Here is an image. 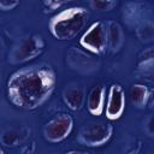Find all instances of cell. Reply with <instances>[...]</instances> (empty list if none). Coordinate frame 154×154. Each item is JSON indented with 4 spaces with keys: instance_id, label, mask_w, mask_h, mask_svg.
Segmentation results:
<instances>
[{
    "instance_id": "cell-12",
    "label": "cell",
    "mask_w": 154,
    "mask_h": 154,
    "mask_svg": "<svg viewBox=\"0 0 154 154\" xmlns=\"http://www.w3.org/2000/svg\"><path fill=\"white\" fill-rule=\"evenodd\" d=\"M129 96H130L131 103L136 108H143L147 106L148 100L152 97V94L144 84L136 83V84L131 85L130 91H129Z\"/></svg>"
},
{
    "instance_id": "cell-16",
    "label": "cell",
    "mask_w": 154,
    "mask_h": 154,
    "mask_svg": "<svg viewBox=\"0 0 154 154\" xmlns=\"http://www.w3.org/2000/svg\"><path fill=\"white\" fill-rule=\"evenodd\" d=\"M64 4H66V1H63V0H45L42 1V7H43V11L47 13L49 12H53L58 8H60Z\"/></svg>"
},
{
    "instance_id": "cell-6",
    "label": "cell",
    "mask_w": 154,
    "mask_h": 154,
    "mask_svg": "<svg viewBox=\"0 0 154 154\" xmlns=\"http://www.w3.org/2000/svg\"><path fill=\"white\" fill-rule=\"evenodd\" d=\"M73 129V119L67 113H60L49 119L43 126V137L51 143L64 141Z\"/></svg>"
},
{
    "instance_id": "cell-8",
    "label": "cell",
    "mask_w": 154,
    "mask_h": 154,
    "mask_svg": "<svg viewBox=\"0 0 154 154\" xmlns=\"http://www.w3.org/2000/svg\"><path fill=\"white\" fill-rule=\"evenodd\" d=\"M66 60L73 70L79 71V72L88 73L97 69V64L91 57L87 55L83 51L75 48V47H70V49L67 51Z\"/></svg>"
},
{
    "instance_id": "cell-3",
    "label": "cell",
    "mask_w": 154,
    "mask_h": 154,
    "mask_svg": "<svg viewBox=\"0 0 154 154\" xmlns=\"http://www.w3.org/2000/svg\"><path fill=\"white\" fill-rule=\"evenodd\" d=\"M45 49V41L40 35H29L19 40L8 53L10 64H24L38 57Z\"/></svg>"
},
{
    "instance_id": "cell-11",
    "label": "cell",
    "mask_w": 154,
    "mask_h": 154,
    "mask_svg": "<svg viewBox=\"0 0 154 154\" xmlns=\"http://www.w3.org/2000/svg\"><path fill=\"white\" fill-rule=\"evenodd\" d=\"M106 24V37H107V48L114 53L118 52L124 41L123 29L116 20H107Z\"/></svg>"
},
{
    "instance_id": "cell-15",
    "label": "cell",
    "mask_w": 154,
    "mask_h": 154,
    "mask_svg": "<svg viewBox=\"0 0 154 154\" xmlns=\"http://www.w3.org/2000/svg\"><path fill=\"white\" fill-rule=\"evenodd\" d=\"M89 6L93 10H97V11H111L117 6V1H114V0H91V1H89Z\"/></svg>"
},
{
    "instance_id": "cell-13",
    "label": "cell",
    "mask_w": 154,
    "mask_h": 154,
    "mask_svg": "<svg viewBox=\"0 0 154 154\" xmlns=\"http://www.w3.org/2000/svg\"><path fill=\"white\" fill-rule=\"evenodd\" d=\"M136 34L141 42H150L154 38V24L150 20H143L137 25Z\"/></svg>"
},
{
    "instance_id": "cell-7",
    "label": "cell",
    "mask_w": 154,
    "mask_h": 154,
    "mask_svg": "<svg viewBox=\"0 0 154 154\" xmlns=\"http://www.w3.org/2000/svg\"><path fill=\"white\" fill-rule=\"evenodd\" d=\"M125 108V91L120 84H112L108 90L106 103V117L109 120L119 119Z\"/></svg>"
},
{
    "instance_id": "cell-10",
    "label": "cell",
    "mask_w": 154,
    "mask_h": 154,
    "mask_svg": "<svg viewBox=\"0 0 154 154\" xmlns=\"http://www.w3.org/2000/svg\"><path fill=\"white\" fill-rule=\"evenodd\" d=\"M105 87L95 85L87 95V109L93 116H101L105 109Z\"/></svg>"
},
{
    "instance_id": "cell-9",
    "label": "cell",
    "mask_w": 154,
    "mask_h": 154,
    "mask_svg": "<svg viewBox=\"0 0 154 154\" xmlns=\"http://www.w3.org/2000/svg\"><path fill=\"white\" fill-rule=\"evenodd\" d=\"M63 100L66 103V106L71 111H79L85 101V94H84V88L79 83H75L65 88L63 93Z\"/></svg>"
},
{
    "instance_id": "cell-14",
    "label": "cell",
    "mask_w": 154,
    "mask_h": 154,
    "mask_svg": "<svg viewBox=\"0 0 154 154\" xmlns=\"http://www.w3.org/2000/svg\"><path fill=\"white\" fill-rule=\"evenodd\" d=\"M20 134L14 130H6L0 136V142L6 147H14L20 142Z\"/></svg>"
},
{
    "instance_id": "cell-1",
    "label": "cell",
    "mask_w": 154,
    "mask_h": 154,
    "mask_svg": "<svg viewBox=\"0 0 154 154\" xmlns=\"http://www.w3.org/2000/svg\"><path fill=\"white\" fill-rule=\"evenodd\" d=\"M57 73L51 65L38 64L14 71L7 81L10 102L22 109L31 111L45 103L54 91Z\"/></svg>"
},
{
    "instance_id": "cell-18",
    "label": "cell",
    "mask_w": 154,
    "mask_h": 154,
    "mask_svg": "<svg viewBox=\"0 0 154 154\" xmlns=\"http://www.w3.org/2000/svg\"><path fill=\"white\" fill-rule=\"evenodd\" d=\"M65 154H89V153L82 152V150H69V152H66Z\"/></svg>"
},
{
    "instance_id": "cell-4",
    "label": "cell",
    "mask_w": 154,
    "mask_h": 154,
    "mask_svg": "<svg viewBox=\"0 0 154 154\" xmlns=\"http://www.w3.org/2000/svg\"><path fill=\"white\" fill-rule=\"evenodd\" d=\"M113 134V126L105 122H90L84 124L78 134L77 142L87 147H100L106 144Z\"/></svg>"
},
{
    "instance_id": "cell-17",
    "label": "cell",
    "mask_w": 154,
    "mask_h": 154,
    "mask_svg": "<svg viewBox=\"0 0 154 154\" xmlns=\"http://www.w3.org/2000/svg\"><path fill=\"white\" fill-rule=\"evenodd\" d=\"M18 5H19V1H17V0H0V10L1 11L13 10Z\"/></svg>"
},
{
    "instance_id": "cell-2",
    "label": "cell",
    "mask_w": 154,
    "mask_h": 154,
    "mask_svg": "<svg viewBox=\"0 0 154 154\" xmlns=\"http://www.w3.org/2000/svg\"><path fill=\"white\" fill-rule=\"evenodd\" d=\"M88 11L81 6L67 7L55 16L48 23V28L54 38L59 41H69L75 38L88 20Z\"/></svg>"
},
{
    "instance_id": "cell-19",
    "label": "cell",
    "mask_w": 154,
    "mask_h": 154,
    "mask_svg": "<svg viewBox=\"0 0 154 154\" xmlns=\"http://www.w3.org/2000/svg\"><path fill=\"white\" fill-rule=\"evenodd\" d=\"M0 154H5V152H4V150H2L1 148H0Z\"/></svg>"
},
{
    "instance_id": "cell-5",
    "label": "cell",
    "mask_w": 154,
    "mask_h": 154,
    "mask_svg": "<svg viewBox=\"0 0 154 154\" xmlns=\"http://www.w3.org/2000/svg\"><path fill=\"white\" fill-rule=\"evenodd\" d=\"M79 45L96 55L103 54L107 49L105 22H94L79 38Z\"/></svg>"
}]
</instances>
